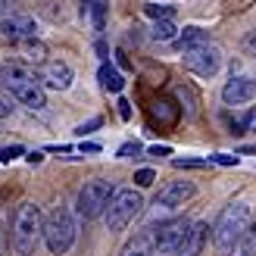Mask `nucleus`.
I'll list each match as a JSON object with an SVG mask.
<instances>
[{
  "instance_id": "nucleus-7",
  "label": "nucleus",
  "mask_w": 256,
  "mask_h": 256,
  "mask_svg": "<svg viewBox=\"0 0 256 256\" xmlns=\"http://www.w3.org/2000/svg\"><path fill=\"white\" fill-rule=\"evenodd\" d=\"M219 66H222V50L216 44H210V41L200 44V47L184 50V69L200 75V78H212V75L219 72Z\"/></svg>"
},
{
  "instance_id": "nucleus-38",
  "label": "nucleus",
  "mask_w": 256,
  "mask_h": 256,
  "mask_svg": "<svg viewBox=\"0 0 256 256\" xmlns=\"http://www.w3.org/2000/svg\"><path fill=\"white\" fill-rule=\"evenodd\" d=\"M0 6H4V0H0Z\"/></svg>"
},
{
  "instance_id": "nucleus-34",
  "label": "nucleus",
  "mask_w": 256,
  "mask_h": 256,
  "mask_svg": "<svg viewBox=\"0 0 256 256\" xmlns=\"http://www.w3.org/2000/svg\"><path fill=\"white\" fill-rule=\"evenodd\" d=\"M244 47H247V54H253V56H256V32L247 38V44H244Z\"/></svg>"
},
{
  "instance_id": "nucleus-30",
  "label": "nucleus",
  "mask_w": 256,
  "mask_h": 256,
  "mask_svg": "<svg viewBox=\"0 0 256 256\" xmlns=\"http://www.w3.org/2000/svg\"><path fill=\"white\" fill-rule=\"evenodd\" d=\"M119 116L122 119H132V104H128V100H119Z\"/></svg>"
},
{
  "instance_id": "nucleus-5",
  "label": "nucleus",
  "mask_w": 256,
  "mask_h": 256,
  "mask_svg": "<svg viewBox=\"0 0 256 256\" xmlns=\"http://www.w3.org/2000/svg\"><path fill=\"white\" fill-rule=\"evenodd\" d=\"M44 244L54 256L69 253V247L75 244V219L66 206H56L44 219Z\"/></svg>"
},
{
  "instance_id": "nucleus-36",
  "label": "nucleus",
  "mask_w": 256,
  "mask_h": 256,
  "mask_svg": "<svg viewBox=\"0 0 256 256\" xmlns=\"http://www.w3.org/2000/svg\"><path fill=\"white\" fill-rule=\"evenodd\" d=\"M25 160H28V162H32V166H34V162H41V160H44V156H41V153H38V150H32V153H28V156H25Z\"/></svg>"
},
{
  "instance_id": "nucleus-21",
  "label": "nucleus",
  "mask_w": 256,
  "mask_h": 256,
  "mask_svg": "<svg viewBox=\"0 0 256 256\" xmlns=\"http://www.w3.org/2000/svg\"><path fill=\"white\" fill-rule=\"evenodd\" d=\"M169 106H172V104H166V100H160V104L153 106V112H156V116H160L166 125H172V122L178 119V110H169Z\"/></svg>"
},
{
  "instance_id": "nucleus-29",
  "label": "nucleus",
  "mask_w": 256,
  "mask_h": 256,
  "mask_svg": "<svg viewBox=\"0 0 256 256\" xmlns=\"http://www.w3.org/2000/svg\"><path fill=\"white\" fill-rule=\"evenodd\" d=\"M212 160L219 162V166H238V156H225V153H216Z\"/></svg>"
},
{
  "instance_id": "nucleus-16",
  "label": "nucleus",
  "mask_w": 256,
  "mask_h": 256,
  "mask_svg": "<svg viewBox=\"0 0 256 256\" xmlns=\"http://www.w3.org/2000/svg\"><path fill=\"white\" fill-rule=\"evenodd\" d=\"M206 41H210V34L203 32V28H197V25H190V28H184V32L178 34L172 44H175V47L184 54V50H190V47H200V44H206Z\"/></svg>"
},
{
  "instance_id": "nucleus-24",
  "label": "nucleus",
  "mask_w": 256,
  "mask_h": 256,
  "mask_svg": "<svg viewBox=\"0 0 256 256\" xmlns=\"http://www.w3.org/2000/svg\"><path fill=\"white\" fill-rule=\"evenodd\" d=\"M22 147L19 144H12V147H0V162H12V160H16V156H22Z\"/></svg>"
},
{
  "instance_id": "nucleus-9",
  "label": "nucleus",
  "mask_w": 256,
  "mask_h": 256,
  "mask_svg": "<svg viewBox=\"0 0 256 256\" xmlns=\"http://www.w3.org/2000/svg\"><path fill=\"white\" fill-rule=\"evenodd\" d=\"M38 78H41V84L50 88V91H66L75 82V72H72L69 62H62V60H44Z\"/></svg>"
},
{
  "instance_id": "nucleus-13",
  "label": "nucleus",
  "mask_w": 256,
  "mask_h": 256,
  "mask_svg": "<svg viewBox=\"0 0 256 256\" xmlns=\"http://www.w3.org/2000/svg\"><path fill=\"white\" fill-rule=\"evenodd\" d=\"M206 234H210V228L203 222H194L188 228V234L182 238V244L175 247V256H200L203 247H206Z\"/></svg>"
},
{
  "instance_id": "nucleus-26",
  "label": "nucleus",
  "mask_w": 256,
  "mask_h": 256,
  "mask_svg": "<svg viewBox=\"0 0 256 256\" xmlns=\"http://www.w3.org/2000/svg\"><path fill=\"white\" fill-rule=\"evenodd\" d=\"M178 169H206L210 160H175Z\"/></svg>"
},
{
  "instance_id": "nucleus-10",
  "label": "nucleus",
  "mask_w": 256,
  "mask_h": 256,
  "mask_svg": "<svg viewBox=\"0 0 256 256\" xmlns=\"http://www.w3.org/2000/svg\"><path fill=\"white\" fill-rule=\"evenodd\" d=\"M253 94H256V82L250 75H232V78L225 82V88H222V100L228 106L247 104V100H253Z\"/></svg>"
},
{
  "instance_id": "nucleus-28",
  "label": "nucleus",
  "mask_w": 256,
  "mask_h": 256,
  "mask_svg": "<svg viewBox=\"0 0 256 256\" xmlns=\"http://www.w3.org/2000/svg\"><path fill=\"white\" fill-rule=\"evenodd\" d=\"M94 128H100V119H91V122H84L75 128V134H84V132H94Z\"/></svg>"
},
{
  "instance_id": "nucleus-33",
  "label": "nucleus",
  "mask_w": 256,
  "mask_h": 256,
  "mask_svg": "<svg viewBox=\"0 0 256 256\" xmlns=\"http://www.w3.org/2000/svg\"><path fill=\"white\" fill-rule=\"evenodd\" d=\"M10 112H12V106L6 104V100H4V97H0V119H6V116H10Z\"/></svg>"
},
{
  "instance_id": "nucleus-22",
  "label": "nucleus",
  "mask_w": 256,
  "mask_h": 256,
  "mask_svg": "<svg viewBox=\"0 0 256 256\" xmlns=\"http://www.w3.org/2000/svg\"><path fill=\"white\" fill-rule=\"evenodd\" d=\"M147 16H150V19H175V6H160V4H153V6H147Z\"/></svg>"
},
{
  "instance_id": "nucleus-32",
  "label": "nucleus",
  "mask_w": 256,
  "mask_h": 256,
  "mask_svg": "<svg viewBox=\"0 0 256 256\" xmlns=\"http://www.w3.org/2000/svg\"><path fill=\"white\" fill-rule=\"evenodd\" d=\"M169 153H172L169 147H160V144H156V147H150V156H169Z\"/></svg>"
},
{
  "instance_id": "nucleus-12",
  "label": "nucleus",
  "mask_w": 256,
  "mask_h": 256,
  "mask_svg": "<svg viewBox=\"0 0 256 256\" xmlns=\"http://www.w3.org/2000/svg\"><path fill=\"white\" fill-rule=\"evenodd\" d=\"M32 34H38V22L32 16L10 12V16L0 19V38H6V41H19V38H32Z\"/></svg>"
},
{
  "instance_id": "nucleus-11",
  "label": "nucleus",
  "mask_w": 256,
  "mask_h": 256,
  "mask_svg": "<svg viewBox=\"0 0 256 256\" xmlns=\"http://www.w3.org/2000/svg\"><path fill=\"white\" fill-rule=\"evenodd\" d=\"M197 194V188L190 182H169L166 188H160L156 194V206L160 210H175V206H184V203Z\"/></svg>"
},
{
  "instance_id": "nucleus-20",
  "label": "nucleus",
  "mask_w": 256,
  "mask_h": 256,
  "mask_svg": "<svg viewBox=\"0 0 256 256\" xmlns=\"http://www.w3.org/2000/svg\"><path fill=\"white\" fill-rule=\"evenodd\" d=\"M240 253H244V256H256V222L244 232V238H240Z\"/></svg>"
},
{
  "instance_id": "nucleus-1",
  "label": "nucleus",
  "mask_w": 256,
  "mask_h": 256,
  "mask_svg": "<svg viewBox=\"0 0 256 256\" xmlns=\"http://www.w3.org/2000/svg\"><path fill=\"white\" fill-rule=\"evenodd\" d=\"M0 88H6V91L28 110H44L47 106V91H44L41 78H38V72L22 60L0 66Z\"/></svg>"
},
{
  "instance_id": "nucleus-8",
  "label": "nucleus",
  "mask_w": 256,
  "mask_h": 256,
  "mask_svg": "<svg viewBox=\"0 0 256 256\" xmlns=\"http://www.w3.org/2000/svg\"><path fill=\"white\" fill-rule=\"evenodd\" d=\"M188 228H190L188 219L160 222V228H153V247H156V256H169V253H175V247L182 244V238L188 234Z\"/></svg>"
},
{
  "instance_id": "nucleus-27",
  "label": "nucleus",
  "mask_w": 256,
  "mask_h": 256,
  "mask_svg": "<svg viewBox=\"0 0 256 256\" xmlns=\"http://www.w3.org/2000/svg\"><path fill=\"white\" fill-rule=\"evenodd\" d=\"M138 153H140V144H138V140H128V144H122V147H119V156H122V160L138 156Z\"/></svg>"
},
{
  "instance_id": "nucleus-35",
  "label": "nucleus",
  "mask_w": 256,
  "mask_h": 256,
  "mask_svg": "<svg viewBox=\"0 0 256 256\" xmlns=\"http://www.w3.org/2000/svg\"><path fill=\"white\" fill-rule=\"evenodd\" d=\"M78 150H82V153H100V147H97V144H82Z\"/></svg>"
},
{
  "instance_id": "nucleus-19",
  "label": "nucleus",
  "mask_w": 256,
  "mask_h": 256,
  "mask_svg": "<svg viewBox=\"0 0 256 256\" xmlns=\"http://www.w3.org/2000/svg\"><path fill=\"white\" fill-rule=\"evenodd\" d=\"M88 10H91L94 32H104V28H106V12H110V4H106V0H94V4L88 6Z\"/></svg>"
},
{
  "instance_id": "nucleus-23",
  "label": "nucleus",
  "mask_w": 256,
  "mask_h": 256,
  "mask_svg": "<svg viewBox=\"0 0 256 256\" xmlns=\"http://www.w3.org/2000/svg\"><path fill=\"white\" fill-rule=\"evenodd\" d=\"M178 97H188V116H194V112H197V94H194V88H188V84H182V88H178Z\"/></svg>"
},
{
  "instance_id": "nucleus-25",
  "label": "nucleus",
  "mask_w": 256,
  "mask_h": 256,
  "mask_svg": "<svg viewBox=\"0 0 256 256\" xmlns=\"http://www.w3.org/2000/svg\"><path fill=\"white\" fill-rule=\"evenodd\" d=\"M134 182H138V188H150L156 182V175H153V169H140V172H134Z\"/></svg>"
},
{
  "instance_id": "nucleus-17",
  "label": "nucleus",
  "mask_w": 256,
  "mask_h": 256,
  "mask_svg": "<svg viewBox=\"0 0 256 256\" xmlns=\"http://www.w3.org/2000/svg\"><path fill=\"white\" fill-rule=\"evenodd\" d=\"M97 78H100V84H104V91H110V94H119L122 88H125V78L119 75L116 66H110V62H104V66H100Z\"/></svg>"
},
{
  "instance_id": "nucleus-2",
  "label": "nucleus",
  "mask_w": 256,
  "mask_h": 256,
  "mask_svg": "<svg viewBox=\"0 0 256 256\" xmlns=\"http://www.w3.org/2000/svg\"><path fill=\"white\" fill-rule=\"evenodd\" d=\"M44 238V216L41 206L25 200L12 212V250L19 256H32L38 250V240Z\"/></svg>"
},
{
  "instance_id": "nucleus-18",
  "label": "nucleus",
  "mask_w": 256,
  "mask_h": 256,
  "mask_svg": "<svg viewBox=\"0 0 256 256\" xmlns=\"http://www.w3.org/2000/svg\"><path fill=\"white\" fill-rule=\"evenodd\" d=\"M178 38V28L172 19H156V25H153V41H175Z\"/></svg>"
},
{
  "instance_id": "nucleus-6",
  "label": "nucleus",
  "mask_w": 256,
  "mask_h": 256,
  "mask_svg": "<svg viewBox=\"0 0 256 256\" xmlns=\"http://www.w3.org/2000/svg\"><path fill=\"white\" fill-rule=\"evenodd\" d=\"M112 190H116V188H112V182H106V178H94V182H88L78 190V216H82V219H97V216H104Z\"/></svg>"
},
{
  "instance_id": "nucleus-14",
  "label": "nucleus",
  "mask_w": 256,
  "mask_h": 256,
  "mask_svg": "<svg viewBox=\"0 0 256 256\" xmlns=\"http://www.w3.org/2000/svg\"><path fill=\"white\" fill-rule=\"evenodd\" d=\"M12 47H16L19 60L28 62V66H41V62L47 60V47H44V41H38V34L19 38V41H12Z\"/></svg>"
},
{
  "instance_id": "nucleus-3",
  "label": "nucleus",
  "mask_w": 256,
  "mask_h": 256,
  "mask_svg": "<svg viewBox=\"0 0 256 256\" xmlns=\"http://www.w3.org/2000/svg\"><path fill=\"white\" fill-rule=\"evenodd\" d=\"M247 228H250V203H244V200L228 203L219 216V222H216V228H212L216 247L232 250L234 244H240V238H244Z\"/></svg>"
},
{
  "instance_id": "nucleus-15",
  "label": "nucleus",
  "mask_w": 256,
  "mask_h": 256,
  "mask_svg": "<svg viewBox=\"0 0 256 256\" xmlns=\"http://www.w3.org/2000/svg\"><path fill=\"white\" fill-rule=\"evenodd\" d=\"M119 256H156V247H153V228L138 232V234L122 247Z\"/></svg>"
},
{
  "instance_id": "nucleus-37",
  "label": "nucleus",
  "mask_w": 256,
  "mask_h": 256,
  "mask_svg": "<svg viewBox=\"0 0 256 256\" xmlns=\"http://www.w3.org/2000/svg\"><path fill=\"white\" fill-rule=\"evenodd\" d=\"M82 4H84V6H91V4H94V0H82Z\"/></svg>"
},
{
  "instance_id": "nucleus-31",
  "label": "nucleus",
  "mask_w": 256,
  "mask_h": 256,
  "mask_svg": "<svg viewBox=\"0 0 256 256\" xmlns=\"http://www.w3.org/2000/svg\"><path fill=\"white\" fill-rule=\"evenodd\" d=\"M247 132H250V134H256V110H250V112H247Z\"/></svg>"
},
{
  "instance_id": "nucleus-4",
  "label": "nucleus",
  "mask_w": 256,
  "mask_h": 256,
  "mask_svg": "<svg viewBox=\"0 0 256 256\" xmlns=\"http://www.w3.org/2000/svg\"><path fill=\"white\" fill-rule=\"evenodd\" d=\"M140 210H144V197L134 188H116L104 210V222L110 232H122L125 225H132L140 216Z\"/></svg>"
}]
</instances>
